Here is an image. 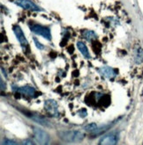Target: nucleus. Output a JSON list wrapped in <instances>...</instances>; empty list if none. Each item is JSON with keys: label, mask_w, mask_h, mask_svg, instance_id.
Returning <instances> with one entry per match:
<instances>
[{"label": "nucleus", "mask_w": 143, "mask_h": 145, "mask_svg": "<svg viewBox=\"0 0 143 145\" xmlns=\"http://www.w3.org/2000/svg\"><path fill=\"white\" fill-rule=\"evenodd\" d=\"M119 140V135L117 133H111L104 135L103 137L101 138L99 144L101 145H115L117 143Z\"/></svg>", "instance_id": "39448f33"}, {"label": "nucleus", "mask_w": 143, "mask_h": 145, "mask_svg": "<svg viewBox=\"0 0 143 145\" xmlns=\"http://www.w3.org/2000/svg\"><path fill=\"white\" fill-rule=\"evenodd\" d=\"M13 33H15V36H16L17 40H19L20 44L22 47L26 48V47L28 45V42L27 38L25 37L24 33H23V31H22V29L20 28V25H15V27H13Z\"/></svg>", "instance_id": "0eeeda50"}, {"label": "nucleus", "mask_w": 143, "mask_h": 145, "mask_svg": "<svg viewBox=\"0 0 143 145\" xmlns=\"http://www.w3.org/2000/svg\"><path fill=\"white\" fill-rule=\"evenodd\" d=\"M22 144H34V142H32V141H29V140H26V141H24V142H22Z\"/></svg>", "instance_id": "dca6fc26"}, {"label": "nucleus", "mask_w": 143, "mask_h": 145, "mask_svg": "<svg viewBox=\"0 0 143 145\" xmlns=\"http://www.w3.org/2000/svg\"><path fill=\"white\" fill-rule=\"evenodd\" d=\"M15 4L18 6L23 8V9H25V10H29L32 12L42 11L41 8L36 3L31 1V0H16Z\"/></svg>", "instance_id": "20e7f679"}, {"label": "nucleus", "mask_w": 143, "mask_h": 145, "mask_svg": "<svg viewBox=\"0 0 143 145\" xmlns=\"http://www.w3.org/2000/svg\"><path fill=\"white\" fill-rule=\"evenodd\" d=\"M97 127H97V125L96 123H90V124H88L86 126H84L83 127V129L84 130H87L88 132H93L95 129H97Z\"/></svg>", "instance_id": "ddd939ff"}, {"label": "nucleus", "mask_w": 143, "mask_h": 145, "mask_svg": "<svg viewBox=\"0 0 143 145\" xmlns=\"http://www.w3.org/2000/svg\"><path fill=\"white\" fill-rule=\"evenodd\" d=\"M2 144H14V145H15V144H17V142H14V141H10V140H8V139H7V140H5Z\"/></svg>", "instance_id": "2eb2a0df"}, {"label": "nucleus", "mask_w": 143, "mask_h": 145, "mask_svg": "<svg viewBox=\"0 0 143 145\" xmlns=\"http://www.w3.org/2000/svg\"><path fill=\"white\" fill-rule=\"evenodd\" d=\"M33 132H34V136L36 140V142L39 144H48L49 142V135L40 127H34L33 129Z\"/></svg>", "instance_id": "7ed1b4c3"}, {"label": "nucleus", "mask_w": 143, "mask_h": 145, "mask_svg": "<svg viewBox=\"0 0 143 145\" xmlns=\"http://www.w3.org/2000/svg\"><path fill=\"white\" fill-rule=\"evenodd\" d=\"M59 137L65 142H80L84 139V134L80 131H63L58 134Z\"/></svg>", "instance_id": "f257e3e1"}, {"label": "nucleus", "mask_w": 143, "mask_h": 145, "mask_svg": "<svg viewBox=\"0 0 143 145\" xmlns=\"http://www.w3.org/2000/svg\"><path fill=\"white\" fill-rule=\"evenodd\" d=\"M33 40H34V41H35V44H36V46L37 48H39V49H41V50H43V49L44 48V46H43V44H42L41 42H39L38 40H37L36 37H34Z\"/></svg>", "instance_id": "4468645a"}, {"label": "nucleus", "mask_w": 143, "mask_h": 145, "mask_svg": "<svg viewBox=\"0 0 143 145\" xmlns=\"http://www.w3.org/2000/svg\"><path fill=\"white\" fill-rule=\"evenodd\" d=\"M134 58H135V62L140 63L143 61V50L141 48H138L135 50V55H134Z\"/></svg>", "instance_id": "9b49d317"}, {"label": "nucleus", "mask_w": 143, "mask_h": 145, "mask_svg": "<svg viewBox=\"0 0 143 145\" xmlns=\"http://www.w3.org/2000/svg\"><path fill=\"white\" fill-rule=\"evenodd\" d=\"M77 48L80 50V52L82 54V56L85 58H90V55L88 52V49L86 46V44L83 41H78L77 42Z\"/></svg>", "instance_id": "9d476101"}, {"label": "nucleus", "mask_w": 143, "mask_h": 145, "mask_svg": "<svg viewBox=\"0 0 143 145\" xmlns=\"http://www.w3.org/2000/svg\"><path fill=\"white\" fill-rule=\"evenodd\" d=\"M83 36L85 39H87L88 40H96V35L93 32V31H89V30H86L83 32Z\"/></svg>", "instance_id": "f8f14e48"}, {"label": "nucleus", "mask_w": 143, "mask_h": 145, "mask_svg": "<svg viewBox=\"0 0 143 145\" xmlns=\"http://www.w3.org/2000/svg\"><path fill=\"white\" fill-rule=\"evenodd\" d=\"M57 102L53 99H48L44 102V108L46 112L51 116H57L58 111H57Z\"/></svg>", "instance_id": "423d86ee"}, {"label": "nucleus", "mask_w": 143, "mask_h": 145, "mask_svg": "<svg viewBox=\"0 0 143 145\" xmlns=\"http://www.w3.org/2000/svg\"><path fill=\"white\" fill-rule=\"evenodd\" d=\"M30 29L33 33H35L36 35L43 36L48 40H51V33H50V29L49 27H46L44 25L33 24V25H30Z\"/></svg>", "instance_id": "f03ea898"}, {"label": "nucleus", "mask_w": 143, "mask_h": 145, "mask_svg": "<svg viewBox=\"0 0 143 145\" xmlns=\"http://www.w3.org/2000/svg\"><path fill=\"white\" fill-rule=\"evenodd\" d=\"M16 91H18L19 93L28 97H35L36 94V90L35 88H33L31 86H22V87H18L16 89Z\"/></svg>", "instance_id": "6e6552de"}, {"label": "nucleus", "mask_w": 143, "mask_h": 145, "mask_svg": "<svg viewBox=\"0 0 143 145\" xmlns=\"http://www.w3.org/2000/svg\"><path fill=\"white\" fill-rule=\"evenodd\" d=\"M99 72L102 74V76H103L104 78H113L117 75L114 69H112V68H111V67H102V68H100Z\"/></svg>", "instance_id": "1a4fd4ad"}]
</instances>
